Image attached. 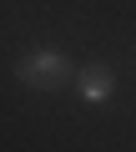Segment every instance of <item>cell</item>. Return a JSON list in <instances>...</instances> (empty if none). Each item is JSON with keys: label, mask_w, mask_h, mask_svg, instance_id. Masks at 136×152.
I'll list each match as a JSON object with an SVG mask.
<instances>
[{"label": "cell", "mask_w": 136, "mask_h": 152, "mask_svg": "<svg viewBox=\"0 0 136 152\" xmlns=\"http://www.w3.org/2000/svg\"><path fill=\"white\" fill-rule=\"evenodd\" d=\"M111 91H116V76H111V66L91 61V66H81V71H76V96H81V102L101 107V102H111Z\"/></svg>", "instance_id": "cell-2"}, {"label": "cell", "mask_w": 136, "mask_h": 152, "mask_svg": "<svg viewBox=\"0 0 136 152\" xmlns=\"http://www.w3.org/2000/svg\"><path fill=\"white\" fill-rule=\"evenodd\" d=\"M15 76H20L30 91H60L65 81H76L71 61H65L55 46H35V51H25V56H20V66H15Z\"/></svg>", "instance_id": "cell-1"}]
</instances>
